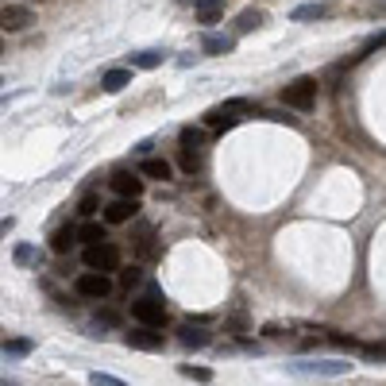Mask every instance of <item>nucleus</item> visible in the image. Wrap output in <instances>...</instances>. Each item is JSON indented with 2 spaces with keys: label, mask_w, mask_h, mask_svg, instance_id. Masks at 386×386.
<instances>
[{
  "label": "nucleus",
  "mask_w": 386,
  "mask_h": 386,
  "mask_svg": "<svg viewBox=\"0 0 386 386\" xmlns=\"http://www.w3.org/2000/svg\"><path fill=\"white\" fill-rule=\"evenodd\" d=\"M132 317L139 321L143 328H163V325H166V301L147 294V298L132 301Z\"/></svg>",
  "instance_id": "4"
},
{
  "label": "nucleus",
  "mask_w": 386,
  "mask_h": 386,
  "mask_svg": "<svg viewBox=\"0 0 386 386\" xmlns=\"http://www.w3.org/2000/svg\"><path fill=\"white\" fill-rule=\"evenodd\" d=\"M31 23H35V16L23 4H4L0 8V31H28Z\"/></svg>",
  "instance_id": "7"
},
{
  "label": "nucleus",
  "mask_w": 386,
  "mask_h": 386,
  "mask_svg": "<svg viewBox=\"0 0 386 386\" xmlns=\"http://www.w3.org/2000/svg\"><path fill=\"white\" fill-rule=\"evenodd\" d=\"M77 212H81L85 221H93L96 212H101V197H96V193H85V197H81V205H77Z\"/></svg>",
  "instance_id": "24"
},
{
  "label": "nucleus",
  "mask_w": 386,
  "mask_h": 386,
  "mask_svg": "<svg viewBox=\"0 0 386 386\" xmlns=\"http://www.w3.org/2000/svg\"><path fill=\"white\" fill-rule=\"evenodd\" d=\"M139 282H143V270H139V267L120 270V286H128V290H132V286H139Z\"/></svg>",
  "instance_id": "26"
},
{
  "label": "nucleus",
  "mask_w": 386,
  "mask_h": 386,
  "mask_svg": "<svg viewBox=\"0 0 386 386\" xmlns=\"http://www.w3.org/2000/svg\"><path fill=\"white\" fill-rule=\"evenodd\" d=\"M135 174H139V178H154V182H166V178L174 174V166L166 163V159H143Z\"/></svg>",
  "instance_id": "13"
},
{
  "label": "nucleus",
  "mask_w": 386,
  "mask_h": 386,
  "mask_svg": "<svg viewBox=\"0 0 386 386\" xmlns=\"http://www.w3.org/2000/svg\"><path fill=\"white\" fill-rule=\"evenodd\" d=\"M89 383H93V386H128L124 378H116V375H105V371H93V375H89Z\"/></svg>",
  "instance_id": "28"
},
{
  "label": "nucleus",
  "mask_w": 386,
  "mask_h": 386,
  "mask_svg": "<svg viewBox=\"0 0 386 386\" xmlns=\"http://www.w3.org/2000/svg\"><path fill=\"white\" fill-rule=\"evenodd\" d=\"M0 50H4V43H0Z\"/></svg>",
  "instance_id": "35"
},
{
  "label": "nucleus",
  "mask_w": 386,
  "mask_h": 386,
  "mask_svg": "<svg viewBox=\"0 0 386 386\" xmlns=\"http://www.w3.org/2000/svg\"><path fill=\"white\" fill-rule=\"evenodd\" d=\"M328 16V4H301V8L290 12L294 23H309V19H325Z\"/></svg>",
  "instance_id": "19"
},
{
  "label": "nucleus",
  "mask_w": 386,
  "mask_h": 386,
  "mask_svg": "<svg viewBox=\"0 0 386 386\" xmlns=\"http://www.w3.org/2000/svg\"><path fill=\"white\" fill-rule=\"evenodd\" d=\"M101 85H105L108 93H120L124 85H132V70H108V74L101 77Z\"/></svg>",
  "instance_id": "21"
},
{
  "label": "nucleus",
  "mask_w": 386,
  "mask_h": 386,
  "mask_svg": "<svg viewBox=\"0 0 386 386\" xmlns=\"http://www.w3.org/2000/svg\"><path fill=\"white\" fill-rule=\"evenodd\" d=\"M0 386H19V383H12V378H0Z\"/></svg>",
  "instance_id": "33"
},
{
  "label": "nucleus",
  "mask_w": 386,
  "mask_h": 386,
  "mask_svg": "<svg viewBox=\"0 0 386 386\" xmlns=\"http://www.w3.org/2000/svg\"><path fill=\"white\" fill-rule=\"evenodd\" d=\"M163 50H139V54H132V66L139 70H154V66H163Z\"/></svg>",
  "instance_id": "23"
},
{
  "label": "nucleus",
  "mask_w": 386,
  "mask_h": 386,
  "mask_svg": "<svg viewBox=\"0 0 386 386\" xmlns=\"http://www.w3.org/2000/svg\"><path fill=\"white\" fill-rule=\"evenodd\" d=\"M178 139H182V147H185V151H193V147H201L205 139H209V132H205V128H193V124H185L182 132H178Z\"/></svg>",
  "instance_id": "22"
},
{
  "label": "nucleus",
  "mask_w": 386,
  "mask_h": 386,
  "mask_svg": "<svg viewBox=\"0 0 386 386\" xmlns=\"http://www.w3.org/2000/svg\"><path fill=\"white\" fill-rule=\"evenodd\" d=\"M112 190H116V197H124V201H139V197H143V178L135 170H116Z\"/></svg>",
  "instance_id": "6"
},
{
  "label": "nucleus",
  "mask_w": 386,
  "mask_h": 386,
  "mask_svg": "<svg viewBox=\"0 0 386 386\" xmlns=\"http://www.w3.org/2000/svg\"><path fill=\"white\" fill-rule=\"evenodd\" d=\"M201 50H205V54H212V58H224V54L236 50V35H205Z\"/></svg>",
  "instance_id": "12"
},
{
  "label": "nucleus",
  "mask_w": 386,
  "mask_h": 386,
  "mask_svg": "<svg viewBox=\"0 0 386 386\" xmlns=\"http://www.w3.org/2000/svg\"><path fill=\"white\" fill-rule=\"evenodd\" d=\"M74 243H77V232L74 228H58L54 236H50V251H54V255H70Z\"/></svg>",
  "instance_id": "18"
},
{
  "label": "nucleus",
  "mask_w": 386,
  "mask_h": 386,
  "mask_svg": "<svg viewBox=\"0 0 386 386\" xmlns=\"http://www.w3.org/2000/svg\"><path fill=\"white\" fill-rule=\"evenodd\" d=\"M96 321H101V325H120V313H116V309H101Z\"/></svg>",
  "instance_id": "29"
},
{
  "label": "nucleus",
  "mask_w": 386,
  "mask_h": 386,
  "mask_svg": "<svg viewBox=\"0 0 386 386\" xmlns=\"http://www.w3.org/2000/svg\"><path fill=\"white\" fill-rule=\"evenodd\" d=\"M182 375H185V378H193V383H209L212 371H209V367H190V363H185V367H182Z\"/></svg>",
  "instance_id": "27"
},
{
  "label": "nucleus",
  "mask_w": 386,
  "mask_h": 386,
  "mask_svg": "<svg viewBox=\"0 0 386 386\" xmlns=\"http://www.w3.org/2000/svg\"><path fill=\"white\" fill-rule=\"evenodd\" d=\"M290 371H298V375H347L352 363H344V359H301V363H290Z\"/></svg>",
  "instance_id": "5"
},
{
  "label": "nucleus",
  "mask_w": 386,
  "mask_h": 386,
  "mask_svg": "<svg viewBox=\"0 0 386 386\" xmlns=\"http://www.w3.org/2000/svg\"><path fill=\"white\" fill-rule=\"evenodd\" d=\"M12 224H16L12 216H8V221H0V236H8V232H12Z\"/></svg>",
  "instance_id": "32"
},
{
  "label": "nucleus",
  "mask_w": 386,
  "mask_h": 386,
  "mask_svg": "<svg viewBox=\"0 0 386 386\" xmlns=\"http://www.w3.org/2000/svg\"><path fill=\"white\" fill-rule=\"evenodd\" d=\"M197 166H201V163H197V154L182 151V170H185V174H193V170H197Z\"/></svg>",
  "instance_id": "31"
},
{
  "label": "nucleus",
  "mask_w": 386,
  "mask_h": 386,
  "mask_svg": "<svg viewBox=\"0 0 386 386\" xmlns=\"http://www.w3.org/2000/svg\"><path fill=\"white\" fill-rule=\"evenodd\" d=\"M263 23H267V12H263V8H247V12L236 16V35H247V31L263 28Z\"/></svg>",
  "instance_id": "14"
},
{
  "label": "nucleus",
  "mask_w": 386,
  "mask_h": 386,
  "mask_svg": "<svg viewBox=\"0 0 386 386\" xmlns=\"http://www.w3.org/2000/svg\"><path fill=\"white\" fill-rule=\"evenodd\" d=\"M74 232H77V240L85 243V247H93V243H105V240H108L105 224H96V221H85L81 228H74Z\"/></svg>",
  "instance_id": "15"
},
{
  "label": "nucleus",
  "mask_w": 386,
  "mask_h": 386,
  "mask_svg": "<svg viewBox=\"0 0 386 386\" xmlns=\"http://www.w3.org/2000/svg\"><path fill=\"white\" fill-rule=\"evenodd\" d=\"M12 259H16V267H39V263H43V251H39L35 243H19V247L12 251Z\"/></svg>",
  "instance_id": "17"
},
{
  "label": "nucleus",
  "mask_w": 386,
  "mask_h": 386,
  "mask_svg": "<svg viewBox=\"0 0 386 386\" xmlns=\"http://www.w3.org/2000/svg\"><path fill=\"white\" fill-rule=\"evenodd\" d=\"M74 290L81 294V298H89V301H105V298H112L116 282L108 278V274H96V270H85V274H77Z\"/></svg>",
  "instance_id": "3"
},
{
  "label": "nucleus",
  "mask_w": 386,
  "mask_h": 386,
  "mask_svg": "<svg viewBox=\"0 0 386 386\" xmlns=\"http://www.w3.org/2000/svg\"><path fill=\"white\" fill-rule=\"evenodd\" d=\"M236 124H240V116L224 112L221 105H216V108H209V112H205V132H228V128H236Z\"/></svg>",
  "instance_id": "11"
},
{
  "label": "nucleus",
  "mask_w": 386,
  "mask_h": 386,
  "mask_svg": "<svg viewBox=\"0 0 386 386\" xmlns=\"http://www.w3.org/2000/svg\"><path fill=\"white\" fill-rule=\"evenodd\" d=\"M128 347H135V352H163V332H154V328H135V332H128L124 336Z\"/></svg>",
  "instance_id": "9"
},
{
  "label": "nucleus",
  "mask_w": 386,
  "mask_h": 386,
  "mask_svg": "<svg viewBox=\"0 0 386 386\" xmlns=\"http://www.w3.org/2000/svg\"><path fill=\"white\" fill-rule=\"evenodd\" d=\"M4 356H28L31 352V340H4Z\"/></svg>",
  "instance_id": "25"
},
{
  "label": "nucleus",
  "mask_w": 386,
  "mask_h": 386,
  "mask_svg": "<svg viewBox=\"0 0 386 386\" xmlns=\"http://www.w3.org/2000/svg\"><path fill=\"white\" fill-rule=\"evenodd\" d=\"M209 332H205V328H193V325H182V328H178V344H182V347H205V344H209Z\"/></svg>",
  "instance_id": "16"
},
{
  "label": "nucleus",
  "mask_w": 386,
  "mask_h": 386,
  "mask_svg": "<svg viewBox=\"0 0 386 386\" xmlns=\"http://www.w3.org/2000/svg\"><path fill=\"white\" fill-rule=\"evenodd\" d=\"M224 16V0H197V19L201 23H216Z\"/></svg>",
  "instance_id": "20"
},
{
  "label": "nucleus",
  "mask_w": 386,
  "mask_h": 386,
  "mask_svg": "<svg viewBox=\"0 0 386 386\" xmlns=\"http://www.w3.org/2000/svg\"><path fill=\"white\" fill-rule=\"evenodd\" d=\"M363 356H367V359H378V363H383V340H378V344H363Z\"/></svg>",
  "instance_id": "30"
},
{
  "label": "nucleus",
  "mask_w": 386,
  "mask_h": 386,
  "mask_svg": "<svg viewBox=\"0 0 386 386\" xmlns=\"http://www.w3.org/2000/svg\"><path fill=\"white\" fill-rule=\"evenodd\" d=\"M132 251L143 263H151L154 255H159V243H154V228H151V224H135V232H132Z\"/></svg>",
  "instance_id": "8"
},
{
  "label": "nucleus",
  "mask_w": 386,
  "mask_h": 386,
  "mask_svg": "<svg viewBox=\"0 0 386 386\" xmlns=\"http://www.w3.org/2000/svg\"><path fill=\"white\" fill-rule=\"evenodd\" d=\"M178 4H197V0H178Z\"/></svg>",
  "instance_id": "34"
},
{
  "label": "nucleus",
  "mask_w": 386,
  "mask_h": 386,
  "mask_svg": "<svg viewBox=\"0 0 386 386\" xmlns=\"http://www.w3.org/2000/svg\"><path fill=\"white\" fill-rule=\"evenodd\" d=\"M282 105L298 108V112H309L317 105V77H294L286 89H282Z\"/></svg>",
  "instance_id": "1"
},
{
  "label": "nucleus",
  "mask_w": 386,
  "mask_h": 386,
  "mask_svg": "<svg viewBox=\"0 0 386 386\" xmlns=\"http://www.w3.org/2000/svg\"><path fill=\"white\" fill-rule=\"evenodd\" d=\"M105 209V224H128L139 212V201H124V197H116V201L101 205Z\"/></svg>",
  "instance_id": "10"
},
{
  "label": "nucleus",
  "mask_w": 386,
  "mask_h": 386,
  "mask_svg": "<svg viewBox=\"0 0 386 386\" xmlns=\"http://www.w3.org/2000/svg\"><path fill=\"white\" fill-rule=\"evenodd\" d=\"M81 259H85V270H96V274H108V270H120V247H116L112 240L105 243H93V247L81 251Z\"/></svg>",
  "instance_id": "2"
}]
</instances>
